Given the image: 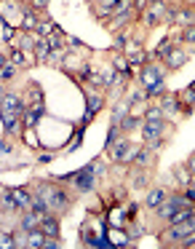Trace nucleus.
<instances>
[{"label": "nucleus", "mask_w": 195, "mask_h": 249, "mask_svg": "<svg viewBox=\"0 0 195 249\" xmlns=\"http://www.w3.org/2000/svg\"><path fill=\"white\" fill-rule=\"evenodd\" d=\"M38 190L46 196V201H49L51 206V214H65L67 209H70V196L65 193L62 188H54V185H38Z\"/></svg>", "instance_id": "nucleus-1"}, {"label": "nucleus", "mask_w": 195, "mask_h": 249, "mask_svg": "<svg viewBox=\"0 0 195 249\" xmlns=\"http://www.w3.org/2000/svg\"><path fill=\"white\" fill-rule=\"evenodd\" d=\"M193 236H195V228L190 225V220H187V222H174V225H168L161 238H163V244H171V247H177V244L184 247Z\"/></svg>", "instance_id": "nucleus-2"}, {"label": "nucleus", "mask_w": 195, "mask_h": 249, "mask_svg": "<svg viewBox=\"0 0 195 249\" xmlns=\"http://www.w3.org/2000/svg\"><path fill=\"white\" fill-rule=\"evenodd\" d=\"M142 19H145L147 27H155V24H161V22H174V11H168L166 0H155V3H150V6L145 8Z\"/></svg>", "instance_id": "nucleus-3"}, {"label": "nucleus", "mask_w": 195, "mask_h": 249, "mask_svg": "<svg viewBox=\"0 0 195 249\" xmlns=\"http://www.w3.org/2000/svg\"><path fill=\"white\" fill-rule=\"evenodd\" d=\"M190 204H193V201L187 198V193H184V196H168V198L163 201V204L158 206L155 212H158V217H161V220L168 222V217L177 214L179 209H184V206H190Z\"/></svg>", "instance_id": "nucleus-4"}, {"label": "nucleus", "mask_w": 195, "mask_h": 249, "mask_svg": "<svg viewBox=\"0 0 195 249\" xmlns=\"http://www.w3.org/2000/svg\"><path fill=\"white\" fill-rule=\"evenodd\" d=\"M110 156H113V161L115 163H123V161H131V158L136 156V147H131L129 145V140H115L113 142V153H110Z\"/></svg>", "instance_id": "nucleus-5"}, {"label": "nucleus", "mask_w": 195, "mask_h": 249, "mask_svg": "<svg viewBox=\"0 0 195 249\" xmlns=\"http://www.w3.org/2000/svg\"><path fill=\"white\" fill-rule=\"evenodd\" d=\"M94 163L91 166H86V169H81V174H72V182H75V188L78 190H83V193H86V190H91L94 188Z\"/></svg>", "instance_id": "nucleus-6"}, {"label": "nucleus", "mask_w": 195, "mask_h": 249, "mask_svg": "<svg viewBox=\"0 0 195 249\" xmlns=\"http://www.w3.org/2000/svg\"><path fill=\"white\" fill-rule=\"evenodd\" d=\"M0 110L3 113H16V115H24V102L16 97V94H3V99H0Z\"/></svg>", "instance_id": "nucleus-7"}, {"label": "nucleus", "mask_w": 195, "mask_h": 249, "mask_svg": "<svg viewBox=\"0 0 195 249\" xmlns=\"http://www.w3.org/2000/svg\"><path fill=\"white\" fill-rule=\"evenodd\" d=\"M139 78H142L145 86H155L158 81H163V67L161 65H145L139 72Z\"/></svg>", "instance_id": "nucleus-8"}, {"label": "nucleus", "mask_w": 195, "mask_h": 249, "mask_svg": "<svg viewBox=\"0 0 195 249\" xmlns=\"http://www.w3.org/2000/svg\"><path fill=\"white\" fill-rule=\"evenodd\" d=\"M142 134H145V142L161 140V137L166 134V124H163V121H145V126H142Z\"/></svg>", "instance_id": "nucleus-9"}, {"label": "nucleus", "mask_w": 195, "mask_h": 249, "mask_svg": "<svg viewBox=\"0 0 195 249\" xmlns=\"http://www.w3.org/2000/svg\"><path fill=\"white\" fill-rule=\"evenodd\" d=\"M3 131H6V134H19V131H24L22 115H16V113H3Z\"/></svg>", "instance_id": "nucleus-10"}, {"label": "nucleus", "mask_w": 195, "mask_h": 249, "mask_svg": "<svg viewBox=\"0 0 195 249\" xmlns=\"http://www.w3.org/2000/svg\"><path fill=\"white\" fill-rule=\"evenodd\" d=\"M40 118H43V107H40V105H32V107H27V110H24V115H22L24 129H35Z\"/></svg>", "instance_id": "nucleus-11"}, {"label": "nucleus", "mask_w": 195, "mask_h": 249, "mask_svg": "<svg viewBox=\"0 0 195 249\" xmlns=\"http://www.w3.org/2000/svg\"><path fill=\"white\" fill-rule=\"evenodd\" d=\"M118 3L120 0H97V3H94V14H97V17H113V14L118 11Z\"/></svg>", "instance_id": "nucleus-12"}, {"label": "nucleus", "mask_w": 195, "mask_h": 249, "mask_svg": "<svg viewBox=\"0 0 195 249\" xmlns=\"http://www.w3.org/2000/svg\"><path fill=\"white\" fill-rule=\"evenodd\" d=\"M40 228H43L46 236L59 238V220H56V214H43V220H40Z\"/></svg>", "instance_id": "nucleus-13"}, {"label": "nucleus", "mask_w": 195, "mask_h": 249, "mask_svg": "<svg viewBox=\"0 0 195 249\" xmlns=\"http://www.w3.org/2000/svg\"><path fill=\"white\" fill-rule=\"evenodd\" d=\"M46 233H43V228H32V231H27V247L30 249H43V244H46Z\"/></svg>", "instance_id": "nucleus-14"}, {"label": "nucleus", "mask_w": 195, "mask_h": 249, "mask_svg": "<svg viewBox=\"0 0 195 249\" xmlns=\"http://www.w3.org/2000/svg\"><path fill=\"white\" fill-rule=\"evenodd\" d=\"M166 198H168L166 190H163V188H155V190H150V196L145 198V206H150V209H158V206H161Z\"/></svg>", "instance_id": "nucleus-15"}, {"label": "nucleus", "mask_w": 195, "mask_h": 249, "mask_svg": "<svg viewBox=\"0 0 195 249\" xmlns=\"http://www.w3.org/2000/svg\"><path fill=\"white\" fill-rule=\"evenodd\" d=\"M51 51H54V49H51L49 38H38V43H35V51H32V54L38 56L40 62H46V59H51Z\"/></svg>", "instance_id": "nucleus-16"}, {"label": "nucleus", "mask_w": 195, "mask_h": 249, "mask_svg": "<svg viewBox=\"0 0 195 249\" xmlns=\"http://www.w3.org/2000/svg\"><path fill=\"white\" fill-rule=\"evenodd\" d=\"M184 62H187V54H184L182 49H171V54L166 56V67H171V70H177V67H182Z\"/></svg>", "instance_id": "nucleus-17"}, {"label": "nucleus", "mask_w": 195, "mask_h": 249, "mask_svg": "<svg viewBox=\"0 0 195 249\" xmlns=\"http://www.w3.org/2000/svg\"><path fill=\"white\" fill-rule=\"evenodd\" d=\"M40 220H43V214H38V212L27 209V214L22 217V222H19V225H22L24 231H32V228H40Z\"/></svg>", "instance_id": "nucleus-18"}, {"label": "nucleus", "mask_w": 195, "mask_h": 249, "mask_svg": "<svg viewBox=\"0 0 195 249\" xmlns=\"http://www.w3.org/2000/svg\"><path fill=\"white\" fill-rule=\"evenodd\" d=\"M174 22L182 24V27H190V24H195V11H190V8H179V11H174Z\"/></svg>", "instance_id": "nucleus-19"}, {"label": "nucleus", "mask_w": 195, "mask_h": 249, "mask_svg": "<svg viewBox=\"0 0 195 249\" xmlns=\"http://www.w3.org/2000/svg\"><path fill=\"white\" fill-rule=\"evenodd\" d=\"M129 107H131V99H129V102H120V105H115V110H113V124H115V126H120V121H123L126 115L131 113Z\"/></svg>", "instance_id": "nucleus-20"}, {"label": "nucleus", "mask_w": 195, "mask_h": 249, "mask_svg": "<svg viewBox=\"0 0 195 249\" xmlns=\"http://www.w3.org/2000/svg\"><path fill=\"white\" fill-rule=\"evenodd\" d=\"M161 107H163V113H166V115H171V113H177V107H182V105H179V99L174 97V94H166L163 102H161Z\"/></svg>", "instance_id": "nucleus-21"}, {"label": "nucleus", "mask_w": 195, "mask_h": 249, "mask_svg": "<svg viewBox=\"0 0 195 249\" xmlns=\"http://www.w3.org/2000/svg\"><path fill=\"white\" fill-rule=\"evenodd\" d=\"M38 27H40V22H38L35 14H24L22 17V30L24 33H38Z\"/></svg>", "instance_id": "nucleus-22"}, {"label": "nucleus", "mask_w": 195, "mask_h": 249, "mask_svg": "<svg viewBox=\"0 0 195 249\" xmlns=\"http://www.w3.org/2000/svg\"><path fill=\"white\" fill-rule=\"evenodd\" d=\"M11 62H14L16 67H27L30 56L24 54V49H14V51H11Z\"/></svg>", "instance_id": "nucleus-23"}, {"label": "nucleus", "mask_w": 195, "mask_h": 249, "mask_svg": "<svg viewBox=\"0 0 195 249\" xmlns=\"http://www.w3.org/2000/svg\"><path fill=\"white\" fill-rule=\"evenodd\" d=\"M99 107H102V97H99V94H88V113H86V121L91 118V115L97 113Z\"/></svg>", "instance_id": "nucleus-24"}, {"label": "nucleus", "mask_w": 195, "mask_h": 249, "mask_svg": "<svg viewBox=\"0 0 195 249\" xmlns=\"http://www.w3.org/2000/svg\"><path fill=\"white\" fill-rule=\"evenodd\" d=\"M145 94H147V99H150V97H161V94H166V81H158L155 86H147V89H145Z\"/></svg>", "instance_id": "nucleus-25"}, {"label": "nucleus", "mask_w": 195, "mask_h": 249, "mask_svg": "<svg viewBox=\"0 0 195 249\" xmlns=\"http://www.w3.org/2000/svg\"><path fill=\"white\" fill-rule=\"evenodd\" d=\"M134 161L139 163V166H152V153L150 150H136Z\"/></svg>", "instance_id": "nucleus-26"}, {"label": "nucleus", "mask_w": 195, "mask_h": 249, "mask_svg": "<svg viewBox=\"0 0 195 249\" xmlns=\"http://www.w3.org/2000/svg\"><path fill=\"white\" fill-rule=\"evenodd\" d=\"M54 33H56V27L51 22H40V27H38V33H35V35H38V38H51Z\"/></svg>", "instance_id": "nucleus-27"}, {"label": "nucleus", "mask_w": 195, "mask_h": 249, "mask_svg": "<svg viewBox=\"0 0 195 249\" xmlns=\"http://www.w3.org/2000/svg\"><path fill=\"white\" fill-rule=\"evenodd\" d=\"M163 118H166L163 107H150V110H145V121H163Z\"/></svg>", "instance_id": "nucleus-28"}, {"label": "nucleus", "mask_w": 195, "mask_h": 249, "mask_svg": "<svg viewBox=\"0 0 195 249\" xmlns=\"http://www.w3.org/2000/svg\"><path fill=\"white\" fill-rule=\"evenodd\" d=\"M62 40H65V35H62V30H56V33H54V35H51V38H49L51 49H54V51H62V46H65V43H62Z\"/></svg>", "instance_id": "nucleus-29"}, {"label": "nucleus", "mask_w": 195, "mask_h": 249, "mask_svg": "<svg viewBox=\"0 0 195 249\" xmlns=\"http://www.w3.org/2000/svg\"><path fill=\"white\" fill-rule=\"evenodd\" d=\"M171 49H174V46H171V43H168V40H161V46H158V51H155V56H158V59H166V56H168V54H171Z\"/></svg>", "instance_id": "nucleus-30"}, {"label": "nucleus", "mask_w": 195, "mask_h": 249, "mask_svg": "<svg viewBox=\"0 0 195 249\" xmlns=\"http://www.w3.org/2000/svg\"><path fill=\"white\" fill-rule=\"evenodd\" d=\"M136 124H139V118L129 113V115H126V118H123V126H120V131H131V129H134Z\"/></svg>", "instance_id": "nucleus-31"}, {"label": "nucleus", "mask_w": 195, "mask_h": 249, "mask_svg": "<svg viewBox=\"0 0 195 249\" xmlns=\"http://www.w3.org/2000/svg\"><path fill=\"white\" fill-rule=\"evenodd\" d=\"M182 40L184 43H195V24H190V27L182 30Z\"/></svg>", "instance_id": "nucleus-32"}, {"label": "nucleus", "mask_w": 195, "mask_h": 249, "mask_svg": "<svg viewBox=\"0 0 195 249\" xmlns=\"http://www.w3.org/2000/svg\"><path fill=\"white\" fill-rule=\"evenodd\" d=\"M113 65H115V70H129V59H126V56H115V62H113Z\"/></svg>", "instance_id": "nucleus-33"}, {"label": "nucleus", "mask_w": 195, "mask_h": 249, "mask_svg": "<svg viewBox=\"0 0 195 249\" xmlns=\"http://www.w3.org/2000/svg\"><path fill=\"white\" fill-rule=\"evenodd\" d=\"M11 38H14V33H11V22H6V19H3V40L8 43Z\"/></svg>", "instance_id": "nucleus-34"}, {"label": "nucleus", "mask_w": 195, "mask_h": 249, "mask_svg": "<svg viewBox=\"0 0 195 249\" xmlns=\"http://www.w3.org/2000/svg\"><path fill=\"white\" fill-rule=\"evenodd\" d=\"M30 3H32L35 11H46L49 8V0H30Z\"/></svg>", "instance_id": "nucleus-35"}, {"label": "nucleus", "mask_w": 195, "mask_h": 249, "mask_svg": "<svg viewBox=\"0 0 195 249\" xmlns=\"http://www.w3.org/2000/svg\"><path fill=\"white\" fill-rule=\"evenodd\" d=\"M184 102H187V105H195V91H193V89H187V91H184Z\"/></svg>", "instance_id": "nucleus-36"}, {"label": "nucleus", "mask_w": 195, "mask_h": 249, "mask_svg": "<svg viewBox=\"0 0 195 249\" xmlns=\"http://www.w3.org/2000/svg\"><path fill=\"white\" fill-rule=\"evenodd\" d=\"M123 46H126V38H123V35H118V38H115V49H123Z\"/></svg>", "instance_id": "nucleus-37"}, {"label": "nucleus", "mask_w": 195, "mask_h": 249, "mask_svg": "<svg viewBox=\"0 0 195 249\" xmlns=\"http://www.w3.org/2000/svg\"><path fill=\"white\" fill-rule=\"evenodd\" d=\"M184 247H190V249H195V236H193V238H190V241H187V244H184Z\"/></svg>", "instance_id": "nucleus-38"}, {"label": "nucleus", "mask_w": 195, "mask_h": 249, "mask_svg": "<svg viewBox=\"0 0 195 249\" xmlns=\"http://www.w3.org/2000/svg\"><path fill=\"white\" fill-rule=\"evenodd\" d=\"M190 225H193V228H195V214H193V217H190Z\"/></svg>", "instance_id": "nucleus-39"}, {"label": "nucleus", "mask_w": 195, "mask_h": 249, "mask_svg": "<svg viewBox=\"0 0 195 249\" xmlns=\"http://www.w3.org/2000/svg\"><path fill=\"white\" fill-rule=\"evenodd\" d=\"M190 169H193V172H195V158H193V161H190Z\"/></svg>", "instance_id": "nucleus-40"}, {"label": "nucleus", "mask_w": 195, "mask_h": 249, "mask_svg": "<svg viewBox=\"0 0 195 249\" xmlns=\"http://www.w3.org/2000/svg\"><path fill=\"white\" fill-rule=\"evenodd\" d=\"M190 89H193V91H195V81H193V86H190Z\"/></svg>", "instance_id": "nucleus-41"}, {"label": "nucleus", "mask_w": 195, "mask_h": 249, "mask_svg": "<svg viewBox=\"0 0 195 249\" xmlns=\"http://www.w3.org/2000/svg\"><path fill=\"white\" fill-rule=\"evenodd\" d=\"M150 3H155V0H150Z\"/></svg>", "instance_id": "nucleus-42"}, {"label": "nucleus", "mask_w": 195, "mask_h": 249, "mask_svg": "<svg viewBox=\"0 0 195 249\" xmlns=\"http://www.w3.org/2000/svg\"><path fill=\"white\" fill-rule=\"evenodd\" d=\"M6 3H8V0H6Z\"/></svg>", "instance_id": "nucleus-43"}]
</instances>
